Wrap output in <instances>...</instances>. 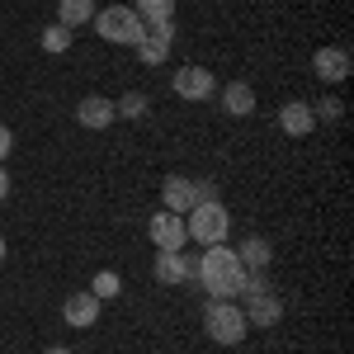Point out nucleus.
I'll return each mask as SVG.
<instances>
[{"label": "nucleus", "mask_w": 354, "mask_h": 354, "mask_svg": "<svg viewBox=\"0 0 354 354\" xmlns=\"http://www.w3.org/2000/svg\"><path fill=\"white\" fill-rule=\"evenodd\" d=\"M194 279L203 293L213 298H241V283H245V265L232 245H203V255L194 260Z\"/></svg>", "instance_id": "obj_1"}, {"label": "nucleus", "mask_w": 354, "mask_h": 354, "mask_svg": "<svg viewBox=\"0 0 354 354\" xmlns=\"http://www.w3.org/2000/svg\"><path fill=\"white\" fill-rule=\"evenodd\" d=\"M203 330H208V340L213 345H241L245 340V312L236 298H208L203 307Z\"/></svg>", "instance_id": "obj_2"}, {"label": "nucleus", "mask_w": 354, "mask_h": 354, "mask_svg": "<svg viewBox=\"0 0 354 354\" xmlns=\"http://www.w3.org/2000/svg\"><path fill=\"white\" fill-rule=\"evenodd\" d=\"M185 232H189V241H198V245H222L227 232H232L227 203H222V198H213V203H194L189 213H185Z\"/></svg>", "instance_id": "obj_3"}, {"label": "nucleus", "mask_w": 354, "mask_h": 354, "mask_svg": "<svg viewBox=\"0 0 354 354\" xmlns=\"http://www.w3.org/2000/svg\"><path fill=\"white\" fill-rule=\"evenodd\" d=\"M95 33L104 38V43H118V48H133L137 38H142V19H137L133 5H104V10H95Z\"/></svg>", "instance_id": "obj_4"}, {"label": "nucleus", "mask_w": 354, "mask_h": 354, "mask_svg": "<svg viewBox=\"0 0 354 354\" xmlns=\"http://www.w3.org/2000/svg\"><path fill=\"white\" fill-rule=\"evenodd\" d=\"M170 90H175L180 100H189V104H203V100L218 95V81H213L208 66H180V71L170 76Z\"/></svg>", "instance_id": "obj_5"}, {"label": "nucleus", "mask_w": 354, "mask_h": 354, "mask_svg": "<svg viewBox=\"0 0 354 354\" xmlns=\"http://www.w3.org/2000/svg\"><path fill=\"white\" fill-rule=\"evenodd\" d=\"M147 236H151V245L156 250H185V241H189V232H185V218L180 213H151V222H147Z\"/></svg>", "instance_id": "obj_6"}, {"label": "nucleus", "mask_w": 354, "mask_h": 354, "mask_svg": "<svg viewBox=\"0 0 354 354\" xmlns=\"http://www.w3.org/2000/svg\"><path fill=\"white\" fill-rule=\"evenodd\" d=\"M245 298V326L250 330H270L283 322V302H279V293H241Z\"/></svg>", "instance_id": "obj_7"}, {"label": "nucleus", "mask_w": 354, "mask_h": 354, "mask_svg": "<svg viewBox=\"0 0 354 354\" xmlns=\"http://www.w3.org/2000/svg\"><path fill=\"white\" fill-rule=\"evenodd\" d=\"M194 203H198V185H194V175H165L161 180V208L165 213H189Z\"/></svg>", "instance_id": "obj_8"}, {"label": "nucleus", "mask_w": 354, "mask_h": 354, "mask_svg": "<svg viewBox=\"0 0 354 354\" xmlns=\"http://www.w3.org/2000/svg\"><path fill=\"white\" fill-rule=\"evenodd\" d=\"M170 43H175V24H156V28H142V38H137L133 48L147 66H161L165 57H170Z\"/></svg>", "instance_id": "obj_9"}, {"label": "nucleus", "mask_w": 354, "mask_h": 354, "mask_svg": "<svg viewBox=\"0 0 354 354\" xmlns=\"http://www.w3.org/2000/svg\"><path fill=\"white\" fill-rule=\"evenodd\" d=\"M312 71H317V81L340 85L345 76H350V53H345V48H317V57H312Z\"/></svg>", "instance_id": "obj_10"}, {"label": "nucleus", "mask_w": 354, "mask_h": 354, "mask_svg": "<svg viewBox=\"0 0 354 354\" xmlns=\"http://www.w3.org/2000/svg\"><path fill=\"white\" fill-rule=\"evenodd\" d=\"M62 322L76 326V330L95 326V322H100V298H95V293H71V298L62 302Z\"/></svg>", "instance_id": "obj_11"}, {"label": "nucleus", "mask_w": 354, "mask_h": 354, "mask_svg": "<svg viewBox=\"0 0 354 354\" xmlns=\"http://www.w3.org/2000/svg\"><path fill=\"white\" fill-rule=\"evenodd\" d=\"M76 123L90 128V133H104V128L113 123V100H104V95H85L81 104H76Z\"/></svg>", "instance_id": "obj_12"}, {"label": "nucleus", "mask_w": 354, "mask_h": 354, "mask_svg": "<svg viewBox=\"0 0 354 354\" xmlns=\"http://www.w3.org/2000/svg\"><path fill=\"white\" fill-rule=\"evenodd\" d=\"M156 283H165V288H170V283H185V279H194V260L189 255H185V250H161V255H156Z\"/></svg>", "instance_id": "obj_13"}, {"label": "nucleus", "mask_w": 354, "mask_h": 354, "mask_svg": "<svg viewBox=\"0 0 354 354\" xmlns=\"http://www.w3.org/2000/svg\"><path fill=\"white\" fill-rule=\"evenodd\" d=\"M218 104H222V113H232V118L255 113V90H250V81H227L218 90Z\"/></svg>", "instance_id": "obj_14"}, {"label": "nucleus", "mask_w": 354, "mask_h": 354, "mask_svg": "<svg viewBox=\"0 0 354 354\" xmlns=\"http://www.w3.org/2000/svg\"><path fill=\"white\" fill-rule=\"evenodd\" d=\"M279 128L288 137H307L317 128V118H312V104H302V100H288L283 109H279Z\"/></svg>", "instance_id": "obj_15"}, {"label": "nucleus", "mask_w": 354, "mask_h": 354, "mask_svg": "<svg viewBox=\"0 0 354 354\" xmlns=\"http://www.w3.org/2000/svg\"><path fill=\"white\" fill-rule=\"evenodd\" d=\"M236 255H241V265H245V270H270L274 245L265 241V236H245V241L236 245Z\"/></svg>", "instance_id": "obj_16"}, {"label": "nucleus", "mask_w": 354, "mask_h": 354, "mask_svg": "<svg viewBox=\"0 0 354 354\" xmlns=\"http://www.w3.org/2000/svg\"><path fill=\"white\" fill-rule=\"evenodd\" d=\"M142 28H156V24H175V0H137L133 5Z\"/></svg>", "instance_id": "obj_17"}, {"label": "nucleus", "mask_w": 354, "mask_h": 354, "mask_svg": "<svg viewBox=\"0 0 354 354\" xmlns=\"http://www.w3.org/2000/svg\"><path fill=\"white\" fill-rule=\"evenodd\" d=\"M95 19V0H57V24L81 28Z\"/></svg>", "instance_id": "obj_18"}, {"label": "nucleus", "mask_w": 354, "mask_h": 354, "mask_svg": "<svg viewBox=\"0 0 354 354\" xmlns=\"http://www.w3.org/2000/svg\"><path fill=\"white\" fill-rule=\"evenodd\" d=\"M147 104H151V100H147L142 90H128V95L113 100V118H147Z\"/></svg>", "instance_id": "obj_19"}, {"label": "nucleus", "mask_w": 354, "mask_h": 354, "mask_svg": "<svg viewBox=\"0 0 354 354\" xmlns=\"http://www.w3.org/2000/svg\"><path fill=\"white\" fill-rule=\"evenodd\" d=\"M71 38H76V28H66V24H53V28H43V53H66L71 48Z\"/></svg>", "instance_id": "obj_20"}, {"label": "nucleus", "mask_w": 354, "mask_h": 354, "mask_svg": "<svg viewBox=\"0 0 354 354\" xmlns=\"http://www.w3.org/2000/svg\"><path fill=\"white\" fill-rule=\"evenodd\" d=\"M118 288H123V279H118V274H113V270L95 274V283H90V293H95V298H100V302H104V298H118Z\"/></svg>", "instance_id": "obj_21"}, {"label": "nucleus", "mask_w": 354, "mask_h": 354, "mask_svg": "<svg viewBox=\"0 0 354 354\" xmlns=\"http://www.w3.org/2000/svg\"><path fill=\"white\" fill-rule=\"evenodd\" d=\"M340 113H345V100H335V95H326V100H322V104L312 109V118H326V123H335Z\"/></svg>", "instance_id": "obj_22"}, {"label": "nucleus", "mask_w": 354, "mask_h": 354, "mask_svg": "<svg viewBox=\"0 0 354 354\" xmlns=\"http://www.w3.org/2000/svg\"><path fill=\"white\" fill-rule=\"evenodd\" d=\"M194 185H198V203H213V198H222L213 180H194Z\"/></svg>", "instance_id": "obj_23"}, {"label": "nucleus", "mask_w": 354, "mask_h": 354, "mask_svg": "<svg viewBox=\"0 0 354 354\" xmlns=\"http://www.w3.org/2000/svg\"><path fill=\"white\" fill-rule=\"evenodd\" d=\"M10 151H15V133H10V128H5V123H0V161H5V156H10Z\"/></svg>", "instance_id": "obj_24"}, {"label": "nucleus", "mask_w": 354, "mask_h": 354, "mask_svg": "<svg viewBox=\"0 0 354 354\" xmlns=\"http://www.w3.org/2000/svg\"><path fill=\"white\" fill-rule=\"evenodd\" d=\"M5 198H10V170L0 165V203H5Z\"/></svg>", "instance_id": "obj_25"}, {"label": "nucleus", "mask_w": 354, "mask_h": 354, "mask_svg": "<svg viewBox=\"0 0 354 354\" xmlns=\"http://www.w3.org/2000/svg\"><path fill=\"white\" fill-rule=\"evenodd\" d=\"M5 255H10V245H5V236H0V270H5Z\"/></svg>", "instance_id": "obj_26"}, {"label": "nucleus", "mask_w": 354, "mask_h": 354, "mask_svg": "<svg viewBox=\"0 0 354 354\" xmlns=\"http://www.w3.org/2000/svg\"><path fill=\"white\" fill-rule=\"evenodd\" d=\"M48 354H76V350H66V345H53V350H48Z\"/></svg>", "instance_id": "obj_27"}]
</instances>
